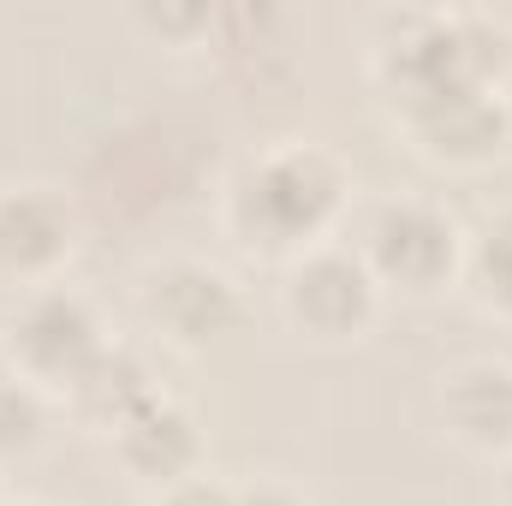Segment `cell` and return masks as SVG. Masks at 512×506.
<instances>
[{
  "label": "cell",
  "mask_w": 512,
  "mask_h": 506,
  "mask_svg": "<svg viewBox=\"0 0 512 506\" xmlns=\"http://www.w3.org/2000/svg\"><path fill=\"white\" fill-rule=\"evenodd\" d=\"M328 203H334V179H328L322 161H274L251 185L245 215H251L268 239H286V233L310 227Z\"/></svg>",
  "instance_id": "obj_1"
},
{
  "label": "cell",
  "mask_w": 512,
  "mask_h": 506,
  "mask_svg": "<svg viewBox=\"0 0 512 506\" xmlns=\"http://www.w3.org/2000/svg\"><path fill=\"white\" fill-rule=\"evenodd\" d=\"M376 251H382V262L393 274L429 280V274H441V262H447V233H441V221H429V215H417V209H399V215L382 221Z\"/></svg>",
  "instance_id": "obj_2"
},
{
  "label": "cell",
  "mask_w": 512,
  "mask_h": 506,
  "mask_svg": "<svg viewBox=\"0 0 512 506\" xmlns=\"http://www.w3.org/2000/svg\"><path fill=\"white\" fill-rule=\"evenodd\" d=\"M24 352L36 358V364H48V370H78L84 358H90V322H84V310L78 304H36L30 310V322H24Z\"/></svg>",
  "instance_id": "obj_3"
},
{
  "label": "cell",
  "mask_w": 512,
  "mask_h": 506,
  "mask_svg": "<svg viewBox=\"0 0 512 506\" xmlns=\"http://www.w3.org/2000/svg\"><path fill=\"white\" fill-rule=\"evenodd\" d=\"M298 310H304L310 322H328V328L352 322V316L364 310V280H358V268H352V262H316V268H304V274H298Z\"/></svg>",
  "instance_id": "obj_4"
},
{
  "label": "cell",
  "mask_w": 512,
  "mask_h": 506,
  "mask_svg": "<svg viewBox=\"0 0 512 506\" xmlns=\"http://www.w3.org/2000/svg\"><path fill=\"white\" fill-rule=\"evenodd\" d=\"M155 304H161L167 322H179L185 334H215V328L233 322V298H227V286H221L215 274H173Z\"/></svg>",
  "instance_id": "obj_5"
},
{
  "label": "cell",
  "mask_w": 512,
  "mask_h": 506,
  "mask_svg": "<svg viewBox=\"0 0 512 506\" xmlns=\"http://www.w3.org/2000/svg\"><path fill=\"white\" fill-rule=\"evenodd\" d=\"M60 239H66V227H60V215H54L42 197H18V203L0 209V256L36 262V256L54 251Z\"/></svg>",
  "instance_id": "obj_6"
},
{
  "label": "cell",
  "mask_w": 512,
  "mask_h": 506,
  "mask_svg": "<svg viewBox=\"0 0 512 506\" xmlns=\"http://www.w3.org/2000/svg\"><path fill=\"white\" fill-rule=\"evenodd\" d=\"M126 453L137 459V465H149V471H173V465L191 453V435H185V423H179L173 411L143 405V411L126 423Z\"/></svg>",
  "instance_id": "obj_7"
},
{
  "label": "cell",
  "mask_w": 512,
  "mask_h": 506,
  "mask_svg": "<svg viewBox=\"0 0 512 506\" xmlns=\"http://www.w3.org/2000/svg\"><path fill=\"white\" fill-rule=\"evenodd\" d=\"M429 126H435V137H441V143H453V149H483V143H495L501 114H495L483 96L453 90V96L429 102Z\"/></svg>",
  "instance_id": "obj_8"
},
{
  "label": "cell",
  "mask_w": 512,
  "mask_h": 506,
  "mask_svg": "<svg viewBox=\"0 0 512 506\" xmlns=\"http://www.w3.org/2000/svg\"><path fill=\"white\" fill-rule=\"evenodd\" d=\"M465 429L477 435H512V381L507 376H471L453 393Z\"/></svg>",
  "instance_id": "obj_9"
},
{
  "label": "cell",
  "mask_w": 512,
  "mask_h": 506,
  "mask_svg": "<svg viewBox=\"0 0 512 506\" xmlns=\"http://www.w3.org/2000/svg\"><path fill=\"white\" fill-rule=\"evenodd\" d=\"M483 268H489L495 292H507V298H512V227L489 233V245H483Z\"/></svg>",
  "instance_id": "obj_10"
},
{
  "label": "cell",
  "mask_w": 512,
  "mask_h": 506,
  "mask_svg": "<svg viewBox=\"0 0 512 506\" xmlns=\"http://www.w3.org/2000/svg\"><path fill=\"white\" fill-rule=\"evenodd\" d=\"M24 435H30V405L0 387V441H24Z\"/></svg>",
  "instance_id": "obj_11"
},
{
  "label": "cell",
  "mask_w": 512,
  "mask_h": 506,
  "mask_svg": "<svg viewBox=\"0 0 512 506\" xmlns=\"http://www.w3.org/2000/svg\"><path fill=\"white\" fill-rule=\"evenodd\" d=\"M173 506H227L221 495H209V489H191V495H179Z\"/></svg>",
  "instance_id": "obj_12"
},
{
  "label": "cell",
  "mask_w": 512,
  "mask_h": 506,
  "mask_svg": "<svg viewBox=\"0 0 512 506\" xmlns=\"http://www.w3.org/2000/svg\"><path fill=\"white\" fill-rule=\"evenodd\" d=\"M251 506H280V501H268V495H262V501H251Z\"/></svg>",
  "instance_id": "obj_13"
}]
</instances>
